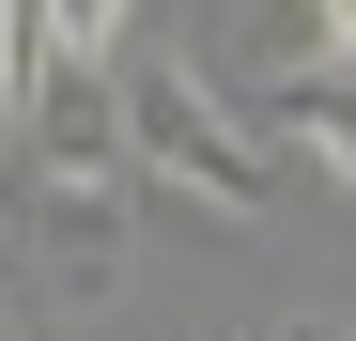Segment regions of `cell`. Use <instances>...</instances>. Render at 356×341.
I'll use <instances>...</instances> for the list:
<instances>
[{
  "instance_id": "6da1fadb",
  "label": "cell",
  "mask_w": 356,
  "mask_h": 341,
  "mask_svg": "<svg viewBox=\"0 0 356 341\" xmlns=\"http://www.w3.org/2000/svg\"><path fill=\"white\" fill-rule=\"evenodd\" d=\"M108 109H124V170L186 187L202 217H232V233H264V217L294 202V170L232 125V93H217L202 63H140V78H108Z\"/></svg>"
},
{
  "instance_id": "277c9868",
  "label": "cell",
  "mask_w": 356,
  "mask_h": 341,
  "mask_svg": "<svg viewBox=\"0 0 356 341\" xmlns=\"http://www.w3.org/2000/svg\"><path fill=\"white\" fill-rule=\"evenodd\" d=\"M140 0H47V63H108Z\"/></svg>"
},
{
  "instance_id": "3957f363",
  "label": "cell",
  "mask_w": 356,
  "mask_h": 341,
  "mask_svg": "<svg viewBox=\"0 0 356 341\" xmlns=\"http://www.w3.org/2000/svg\"><path fill=\"white\" fill-rule=\"evenodd\" d=\"M16 140H31V170H124V109H108V63H31V93H16Z\"/></svg>"
},
{
  "instance_id": "52a82bcc",
  "label": "cell",
  "mask_w": 356,
  "mask_h": 341,
  "mask_svg": "<svg viewBox=\"0 0 356 341\" xmlns=\"http://www.w3.org/2000/svg\"><path fill=\"white\" fill-rule=\"evenodd\" d=\"M0 295H16V233H0Z\"/></svg>"
},
{
  "instance_id": "8992f818",
  "label": "cell",
  "mask_w": 356,
  "mask_h": 341,
  "mask_svg": "<svg viewBox=\"0 0 356 341\" xmlns=\"http://www.w3.org/2000/svg\"><path fill=\"white\" fill-rule=\"evenodd\" d=\"M248 341H356V326H248Z\"/></svg>"
},
{
  "instance_id": "ba28073f",
  "label": "cell",
  "mask_w": 356,
  "mask_h": 341,
  "mask_svg": "<svg viewBox=\"0 0 356 341\" xmlns=\"http://www.w3.org/2000/svg\"><path fill=\"white\" fill-rule=\"evenodd\" d=\"M0 341H16V295H0Z\"/></svg>"
},
{
  "instance_id": "7a4b0ae2",
  "label": "cell",
  "mask_w": 356,
  "mask_h": 341,
  "mask_svg": "<svg viewBox=\"0 0 356 341\" xmlns=\"http://www.w3.org/2000/svg\"><path fill=\"white\" fill-rule=\"evenodd\" d=\"M232 125H248L279 170H310V187H341V202H356V78H341V63H279Z\"/></svg>"
},
{
  "instance_id": "5b68a950",
  "label": "cell",
  "mask_w": 356,
  "mask_h": 341,
  "mask_svg": "<svg viewBox=\"0 0 356 341\" xmlns=\"http://www.w3.org/2000/svg\"><path fill=\"white\" fill-rule=\"evenodd\" d=\"M310 63H341V78H356V0H310Z\"/></svg>"
}]
</instances>
